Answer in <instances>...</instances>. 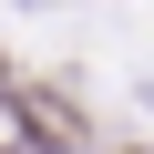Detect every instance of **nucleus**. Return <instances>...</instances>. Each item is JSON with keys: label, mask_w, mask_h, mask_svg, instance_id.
I'll list each match as a JSON object with an SVG mask.
<instances>
[{"label": "nucleus", "mask_w": 154, "mask_h": 154, "mask_svg": "<svg viewBox=\"0 0 154 154\" xmlns=\"http://www.w3.org/2000/svg\"><path fill=\"white\" fill-rule=\"evenodd\" d=\"M11 113H21V134H31V144H51V154L82 144V123H72V103H62V93H21Z\"/></svg>", "instance_id": "1"}]
</instances>
